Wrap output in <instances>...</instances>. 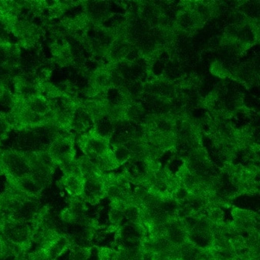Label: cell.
<instances>
[{"label": "cell", "instance_id": "cell-1", "mask_svg": "<svg viewBox=\"0 0 260 260\" xmlns=\"http://www.w3.org/2000/svg\"><path fill=\"white\" fill-rule=\"evenodd\" d=\"M39 198L7 183L4 192L0 193V212L3 221L30 224L41 209Z\"/></svg>", "mask_w": 260, "mask_h": 260}, {"label": "cell", "instance_id": "cell-7", "mask_svg": "<svg viewBox=\"0 0 260 260\" xmlns=\"http://www.w3.org/2000/svg\"><path fill=\"white\" fill-rule=\"evenodd\" d=\"M94 163L97 165L99 169L103 172L105 171H110L117 169V168L120 166V163H118L117 159H116L114 151L111 149L108 150L107 152H105L102 155L98 157L94 160Z\"/></svg>", "mask_w": 260, "mask_h": 260}, {"label": "cell", "instance_id": "cell-2", "mask_svg": "<svg viewBox=\"0 0 260 260\" xmlns=\"http://www.w3.org/2000/svg\"><path fill=\"white\" fill-rule=\"evenodd\" d=\"M0 165L8 178L19 180L30 177L31 167L27 152L6 151L0 156Z\"/></svg>", "mask_w": 260, "mask_h": 260}, {"label": "cell", "instance_id": "cell-14", "mask_svg": "<svg viewBox=\"0 0 260 260\" xmlns=\"http://www.w3.org/2000/svg\"><path fill=\"white\" fill-rule=\"evenodd\" d=\"M15 260H28L27 259V253H20L15 256Z\"/></svg>", "mask_w": 260, "mask_h": 260}, {"label": "cell", "instance_id": "cell-6", "mask_svg": "<svg viewBox=\"0 0 260 260\" xmlns=\"http://www.w3.org/2000/svg\"><path fill=\"white\" fill-rule=\"evenodd\" d=\"M24 102L25 103L24 105L30 111H33L39 115L47 117V114L51 112L50 102L39 95L24 101Z\"/></svg>", "mask_w": 260, "mask_h": 260}, {"label": "cell", "instance_id": "cell-15", "mask_svg": "<svg viewBox=\"0 0 260 260\" xmlns=\"http://www.w3.org/2000/svg\"><path fill=\"white\" fill-rule=\"evenodd\" d=\"M3 218H2L1 212H0V227H1L2 224H3Z\"/></svg>", "mask_w": 260, "mask_h": 260}, {"label": "cell", "instance_id": "cell-9", "mask_svg": "<svg viewBox=\"0 0 260 260\" xmlns=\"http://www.w3.org/2000/svg\"><path fill=\"white\" fill-rule=\"evenodd\" d=\"M125 218L133 224H140L141 209L135 205H129L123 211Z\"/></svg>", "mask_w": 260, "mask_h": 260}, {"label": "cell", "instance_id": "cell-8", "mask_svg": "<svg viewBox=\"0 0 260 260\" xmlns=\"http://www.w3.org/2000/svg\"><path fill=\"white\" fill-rule=\"evenodd\" d=\"M69 256L70 260H89L91 257V247H83L72 244Z\"/></svg>", "mask_w": 260, "mask_h": 260}, {"label": "cell", "instance_id": "cell-16", "mask_svg": "<svg viewBox=\"0 0 260 260\" xmlns=\"http://www.w3.org/2000/svg\"><path fill=\"white\" fill-rule=\"evenodd\" d=\"M3 174H4V172H3V169H2L1 165H0V176L3 175Z\"/></svg>", "mask_w": 260, "mask_h": 260}, {"label": "cell", "instance_id": "cell-10", "mask_svg": "<svg viewBox=\"0 0 260 260\" xmlns=\"http://www.w3.org/2000/svg\"><path fill=\"white\" fill-rule=\"evenodd\" d=\"M114 154L120 166L126 163L131 158V152L125 145L114 146Z\"/></svg>", "mask_w": 260, "mask_h": 260}, {"label": "cell", "instance_id": "cell-5", "mask_svg": "<svg viewBox=\"0 0 260 260\" xmlns=\"http://www.w3.org/2000/svg\"><path fill=\"white\" fill-rule=\"evenodd\" d=\"M62 184L70 195L80 197L85 195V180L83 177L65 176L62 180Z\"/></svg>", "mask_w": 260, "mask_h": 260}, {"label": "cell", "instance_id": "cell-12", "mask_svg": "<svg viewBox=\"0 0 260 260\" xmlns=\"http://www.w3.org/2000/svg\"><path fill=\"white\" fill-rule=\"evenodd\" d=\"M9 123L6 119L0 116V137H3L9 131Z\"/></svg>", "mask_w": 260, "mask_h": 260}, {"label": "cell", "instance_id": "cell-13", "mask_svg": "<svg viewBox=\"0 0 260 260\" xmlns=\"http://www.w3.org/2000/svg\"><path fill=\"white\" fill-rule=\"evenodd\" d=\"M3 258H6V255L5 253L3 241H2L1 235H0V259H3Z\"/></svg>", "mask_w": 260, "mask_h": 260}, {"label": "cell", "instance_id": "cell-3", "mask_svg": "<svg viewBox=\"0 0 260 260\" xmlns=\"http://www.w3.org/2000/svg\"><path fill=\"white\" fill-rule=\"evenodd\" d=\"M0 232L21 252L26 253L31 247V226L27 223L4 221Z\"/></svg>", "mask_w": 260, "mask_h": 260}, {"label": "cell", "instance_id": "cell-11", "mask_svg": "<svg viewBox=\"0 0 260 260\" xmlns=\"http://www.w3.org/2000/svg\"><path fill=\"white\" fill-rule=\"evenodd\" d=\"M108 218H109L110 222L112 224V225L119 226L121 224L122 221L124 220V213L122 211L111 209V210L108 212Z\"/></svg>", "mask_w": 260, "mask_h": 260}, {"label": "cell", "instance_id": "cell-4", "mask_svg": "<svg viewBox=\"0 0 260 260\" xmlns=\"http://www.w3.org/2000/svg\"><path fill=\"white\" fill-rule=\"evenodd\" d=\"M71 247V240L69 237L62 235L51 243L47 248L42 249V250H45L52 259L57 260L59 256L64 254L67 250H70Z\"/></svg>", "mask_w": 260, "mask_h": 260}]
</instances>
